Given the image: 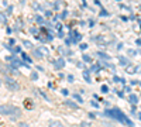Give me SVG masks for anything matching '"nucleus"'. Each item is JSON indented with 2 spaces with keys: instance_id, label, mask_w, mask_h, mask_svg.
<instances>
[{
  "instance_id": "9d476101",
  "label": "nucleus",
  "mask_w": 141,
  "mask_h": 127,
  "mask_svg": "<svg viewBox=\"0 0 141 127\" xmlns=\"http://www.w3.org/2000/svg\"><path fill=\"white\" fill-rule=\"evenodd\" d=\"M83 78L86 79V82H90V76H89V72H88V71L83 72Z\"/></svg>"
},
{
  "instance_id": "1a4fd4ad",
  "label": "nucleus",
  "mask_w": 141,
  "mask_h": 127,
  "mask_svg": "<svg viewBox=\"0 0 141 127\" xmlns=\"http://www.w3.org/2000/svg\"><path fill=\"white\" fill-rule=\"evenodd\" d=\"M120 64L124 66V65H129V59L127 58H124V57H120Z\"/></svg>"
},
{
  "instance_id": "20e7f679",
  "label": "nucleus",
  "mask_w": 141,
  "mask_h": 127,
  "mask_svg": "<svg viewBox=\"0 0 141 127\" xmlns=\"http://www.w3.org/2000/svg\"><path fill=\"white\" fill-rule=\"evenodd\" d=\"M64 66H65V59L64 58H58L56 62H55V68L56 69H62Z\"/></svg>"
},
{
  "instance_id": "f8f14e48",
  "label": "nucleus",
  "mask_w": 141,
  "mask_h": 127,
  "mask_svg": "<svg viewBox=\"0 0 141 127\" xmlns=\"http://www.w3.org/2000/svg\"><path fill=\"white\" fill-rule=\"evenodd\" d=\"M97 55H99V57H102V58H105V59H110V57H109V55H106V54H103V52H97Z\"/></svg>"
},
{
  "instance_id": "0eeeda50",
  "label": "nucleus",
  "mask_w": 141,
  "mask_h": 127,
  "mask_svg": "<svg viewBox=\"0 0 141 127\" xmlns=\"http://www.w3.org/2000/svg\"><path fill=\"white\" fill-rule=\"evenodd\" d=\"M65 105H66V106H69V107H72V109H78V105H76V103H73L72 100H66V102H65Z\"/></svg>"
},
{
  "instance_id": "a211bd4d",
  "label": "nucleus",
  "mask_w": 141,
  "mask_h": 127,
  "mask_svg": "<svg viewBox=\"0 0 141 127\" xmlns=\"http://www.w3.org/2000/svg\"><path fill=\"white\" fill-rule=\"evenodd\" d=\"M23 58H24V59H25V61H27V62H30V61H31V59H30V58H28V57H27V55H25V54H23Z\"/></svg>"
},
{
  "instance_id": "4468645a",
  "label": "nucleus",
  "mask_w": 141,
  "mask_h": 127,
  "mask_svg": "<svg viewBox=\"0 0 141 127\" xmlns=\"http://www.w3.org/2000/svg\"><path fill=\"white\" fill-rule=\"evenodd\" d=\"M24 45H25L27 48H32V44H31L30 41H24Z\"/></svg>"
},
{
  "instance_id": "39448f33",
  "label": "nucleus",
  "mask_w": 141,
  "mask_h": 127,
  "mask_svg": "<svg viewBox=\"0 0 141 127\" xmlns=\"http://www.w3.org/2000/svg\"><path fill=\"white\" fill-rule=\"evenodd\" d=\"M11 65H13V66H20V65H23V62H21L20 59H17V58L11 57Z\"/></svg>"
},
{
  "instance_id": "4be33fe9",
  "label": "nucleus",
  "mask_w": 141,
  "mask_h": 127,
  "mask_svg": "<svg viewBox=\"0 0 141 127\" xmlns=\"http://www.w3.org/2000/svg\"><path fill=\"white\" fill-rule=\"evenodd\" d=\"M83 59H85V61H90V58H89L88 55H83Z\"/></svg>"
},
{
  "instance_id": "6ab92c4d",
  "label": "nucleus",
  "mask_w": 141,
  "mask_h": 127,
  "mask_svg": "<svg viewBox=\"0 0 141 127\" xmlns=\"http://www.w3.org/2000/svg\"><path fill=\"white\" fill-rule=\"evenodd\" d=\"M18 127H30V126H28L27 123H20V124H18Z\"/></svg>"
},
{
  "instance_id": "423d86ee",
  "label": "nucleus",
  "mask_w": 141,
  "mask_h": 127,
  "mask_svg": "<svg viewBox=\"0 0 141 127\" xmlns=\"http://www.w3.org/2000/svg\"><path fill=\"white\" fill-rule=\"evenodd\" d=\"M129 100H130V103L134 106V105H137V102H138V98H137L136 95H130V96H129Z\"/></svg>"
},
{
  "instance_id": "aec40b11",
  "label": "nucleus",
  "mask_w": 141,
  "mask_h": 127,
  "mask_svg": "<svg viewBox=\"0 0 141 127\" xmlns=\"http://www.w3.org/2000/svg\"><path fill=\"white\" fill-rule=\"evenodd\" d=\"M31 78H32V79H37V78H38V75H37L35 72H32V75H31Z\"/></svg>"
},
{
  "instance_id": "f3484780",
  "label": "nucleus",
  "mask_w": 141,
  "mask_h": 127,
  "mask_svg": "<svg viewBox=\"0 0 141 127\" xmlns=\"http://www.w3.org/2000/svg\"><path fill=\"white\" fill-rule=\"evenodd\" d=\"M73 96H75V99H76V100H79V103H82V102H83V100H82V98H81L79 95H73Z\"/></svg>"
},
{
  "instance_id": "7ed1b4c3",
  "label": "nucleus",
  "mask_w": 141,
  "mask_h": 127,
  "mask_svg": "<svg viewBox=\"0 0 141 127\" xmlns=\"http://www.w3.org/2000/svg\"><path fill=\"white\" fill-rule=\"evenodd\" d=\"M6 85H7V88L11 89V90H18V88H20V86H18L14 81H11V79H7V81H6Z\"/></svg>"
},
{
  "instance_id": "ddd939ff",
  "label": "nucleus",
  "mask_w": 141,
  "mask_h": 127,
  "mask_svg": "<svg viewBox=\"0 0 141 127\" xmlns=\"http://www.w3.org/2000/svg\"><path fill=\"white\" fill-rule=\"evenodd\" d=\"M35 21H37V23H40V24H42V23H44V18H42V17H40V16H37V17H35Z\"/></svg>"
},
{
  "instance_id": "f257e3e1",
  "label": "nucleus",
  "mask_w": 141,
  "mask_h": 127,
  "mask_svg": "<svg viewBox=\"0 0 141 127\" xmlns=\"http://www.w3.org/2000/svg\"><path fill=\"white\" fill-rule=\"evenodd\" d=\"M105 115H106V116H110L112 119H116V120H119V122H121V123H124V124H127V126H130V127L134 126L133 122H131L130 119H127V116L123 115V112L119 110V109H110V110H106Z\"/></svg>"
},
{
  "instance_id": "5701e85b",
  "label": "nucleus",
  "mask_w": 141,
  "mask_h": 127,
  "mask_svg": "<svg viewBox=\"0 0 141 127\" xmlns=\"http://www.w3.org/2000/svg\"><path fill=\"white\" fill-rule=\"evenodd\" d=\"M136 42H137V44H138V45H141V40H137V41H136Z\"/></svg>"
},
{
  "instance_id": "f03ea898",
  "label": "nucleus",
  "mask_w": 141,
  "mask_h": 127,
  "mask_svg": "<svg viewBox=\"0 0 141 127\" xmlns=\"http://www.w3.org/2000/svg\"><path fill=\"white\" fill-rule=\"evenodd\" d=\"M13 109H14V106H11V105H1L0 106V115L8 116V115L13 113Z\"/></svg>"
},
{
  "instance_id": "2eb2a0df",
  "label": "nucleus",
  "mask_w": 141,
  "mask_h": 127,
  "mask_svg": "<svg viewBox=\"0 0 141 127\" xmlns=\"http://www.w3.org/2000/svg\"><path fill=\"white\" fill-rule=\"evenodd\" d=\"M0 21H1V23H6V21H7V20H6V16L1 14V13H0Z\"/></svg>"
},
{
  "instance_id": "412c9836",
  "label": "nucleus",
  "mask_w": 141,
  "mask_h": 127,
  "mask_svg": "<svg viewBox=\"0 0 141 127\" xmlns=\"http://www.w3.org/2000/svg\"><path fill=\"white\" fill-rule=\"evenodd\" d=\"M81 48H82V49H86V48H88V45H86V44H82V45H81Z\"/></svg>"
},
{
  "instance_id": "9b49d317",
  "label": "nucleus",
  "mask_w": 141,
  "mask_h": 127,
  "mask_svg": "<svg viewBox=\"0 0 141 127\" xmlns=\"http://www.w3.org/2000/svg\"><path fill=\"white\" fill-rule=\"evenodd\" d=\"M34 55H35L37 58H42V54H41V51H38V49H34Z\"/></svg>"
},
{
  "instance_id": "6e6552de",
  "label": "nucleus",
  "mask_w": 141,
  "mask_h": 127,
  "mask_svg": "<svg viewBox=\"0 0 141 127\" xmlns=\"http://www.w3.org/2000/svg\"><path fill=\"white\" fill-rule=\"evenodd\" d=\"M49 127H64L59 122H49Z\"/></svg>"
},
{
  "instance_id": "dca6fc26",
  "label": "nucleus",
  "mask_w": 141,
  "mask_h": 127,
  "mask_svg": "<svg viewBox=\"0 0 141 127\" xmlns=\"http://www.w3.org/2000/svg\"><path fill=\"white\" fill-rule=\"evenodd\" d=\"M107 90H109V88H107L106 85H103V86H102V92H103V93H106Z\"/></svg>"
}]
</instances>
